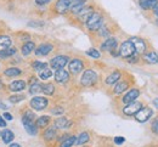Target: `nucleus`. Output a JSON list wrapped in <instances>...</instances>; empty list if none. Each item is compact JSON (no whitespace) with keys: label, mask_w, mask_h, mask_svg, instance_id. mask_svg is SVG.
<instances>
[{"label":"nucleus","mask_w":158,"mask_h":147,"mask_svg":"<svg viewBox=\"0 0 158 147\" xmlns=\"http://www.w3.org/2000/svg\"><path fill=\"white\" fill-rule=\"evenodd\" d=\"M142 60L148 64H156L158 63V54L155 51H150V52H145Z\"/></svg>","instance_id":"f3484780"},{"label":"nucleus","mask_w":158,"mask_h":147,"mask_svg":"<svg viewBox=\"0 0 158 147\" xmlns=\"http://www.w3.org/2000/svg\"><path fill=\"white\" fill-rule=\"evenodd\" d=\"M68 56H64V55H59V56H55L54 59H51V61H50V66H51V68H54L55 71H57V69H61V68H63L67 63H68Z\"/></svg>","instance_id":"0eeeda50"},{"label":"nucleus","mask_w":158,"mask_h":147,"mask_svg":"<svg viewBox=\"0 0 158 147\" xmlns=\"http://www.w3.org/2000/svg\"><path fill=\"white\" fill-rule=\"evenodd\" d=\"M4 88V83H2V80L0 79V89H2Z\"/></svg>","instance_id":"864d4df0"},{"label":"nucleus","mask_w":158,"mask_h":147,"mask_svg":"<svg viewBox=\"0 0 158 147\" xmlns=\"http://www.w3.org/2000/svg\"><path fill=\"white\" fill-rule=\"evenodd\" d=\"M12 44V40L10 37L7 35H0V51H4L6 49H9Z\"/></svg>","instance_id":"b1692460"},{"label":"nucleus","mask_w":158,"mask_h":147,"mask_svg":"<svg viewBox=\"0 0 158 147\" xmlns=\"http://www.w3.org/2000/svg\"><path fill=\"white\" fill-rule=\"evenodd\" d=\"M0 136H1V133H0Z\"/></svg>","instance_id":"5fc2aeb1"},{"label":"nucleus","mask_w":158,"mask_h":147,"mask_svg":"<svg viewBox=\"0 0 158 147\" xmlns=\"http://www.w3.org/2000/svg\"><path fill=\"white\" fill-rule=\"evenodd\" d=\"M52 50H54V46H52L51 44L44 43V44H40L39 46L34 50V52H35L37 56H46V55H49Z\"/></svg>","instance_id":"2eb2a0df"},{"label":"nucleus","mask_w":158,"mask_h":147,"mask_svg":"<svg viewBox=\"0 0 158 147\" xmlns=\"http://www.w3.org/2000/svg\"><path fill=\"white\" fill-rule=\"evenodd\" d=\"M94 14V7L93 6H84L78 14H77V17L80 22L83 23H86V21L89 20V17Z\"/></svg>","instance_id":"9d476101"},{"label":"nucleus","mask_w":158,"mask_h":147,"mask_svg":"<svg viewBox=\"0 0 158 147\" xmlns=\"http://www.w3.org/2000/svg\"><path fill=\"white\" fill-rule=\"evenodd\" d=\"M86 1H88V0H73V2H72V5H71L69 11H71L72 14H76V15H77L79 11L85 6Z\"/></svg>","instance_id":"6ab92c4d"},{"label":"nucleus","mask_w":158,"mask_h":147,"mask_svg":"<svg viewBox=\"0 0 158 147\" xmlns=\"http://www.w3.org/2000/svg\"><path fill=\"white\" fill-rule=\"evenodd\" d=\"M124 141H125V139L122 137V136H116L114 137V144L116 145H122V144H124Z\"/></svg>","instance_id":"c03bdc74"},{"label":"nucleus","mask_w":158,"mask_h":147,"mask_svg":"<svg viewBox=\"0 0 158 147\" xmlns=\"http://www.w3.org/2000/svg\"><path fill=\"white\" fill-rule=\"evenodd\" d=\"M29 105H31V107H32L34 111H43V109H45V108L48 107L49 101H48V99H45V97L35 96V97H33V99L31 100Z\"/></svg>","instance_id":"39448f33"},{"label":"nucleus","mask_w":158,"mask_h":147,"mask_svg":"<svg viewBox=\"0 0 158 147\" xmlns=\"http://www.w3.org/2000/svg\"><path fill=\"white\" fill-rule=\"evenodd\" d=\"M153 14H155V15H156V16L158 17V4H157V6L153 9Z\"/></svg>","instance_id":"8fccbe9b"},{"label":"nucleus","mask_w":158,"mask_h":147,"mask_svg":"<svg viewBox=\"0 0 158 147\" xmlns=\"http://www.w3.org/2000/svg\"><path fill=\"white\" fill-rule=\"evenodd\" d=\"M130 42L134 44V47L136 50V54H145L147 50V44L143 39L139 38V37H133L129 39Z\"/></svg>","instance_id":"1a4fd4ad"},{"label":"nucleus","mask_w":158,"mask_h":147,"mask_svg":"<svg viewBox=\"0 0 158 147\" xmlns=\"http://www.w3.org/2000/svg\"><path fill=\"white\" fill-rule=\"evenodd\" d=\"M153 106H155V107H156V108L158 109V97H157V99H155V100H153Z\"/></svg>","instance_id":"09e8293b"},{"label":"nucleus","mask_w":158,"mask_h":147,"mask_svg":"<svg viewBox=\"0 0 158 147\" xmlns=\"http://www.w3.org/2000/svg\"><path fill=\"white\" fill-rule=\"evenodd\" d=\"M142 108V104L139 102V101H134V102H130V104H127V105L123 107V113L125 116H135L139 111Z\"/></svg>","instance_id":"423d86ee"},{"label":"nucleus","mask_w":158,"mask_h":147,"mask_svg":"<svg viewBox=\"0 0 158 147\" xmlns=\"http://www.w3.org/2000/svg\"><path fill=\"white\" fill-rule=\"evenodd\" d=\"M28 26H29V27H33V28H40V27H43V26H44V22L31 21V22H28Z\"/></svg>","instance_id":"ea45409f"},{"label":"nucleus","mask_w":158,"mask_h":147,"mask_svg":"<svg viewBox=\"0 0 158 147\" xmlns=\"http://www.w3.org/2000/svg\"><path fill=\"white\" fill-rule=\"evenodd\" d=\"M89 140H90V135H89V133L84 131V133L79 134V136L77 137L76 144H77V145H84V144H86Z\"/></svg>","instance_id":"c756f323"},{"label":"nucleus","mask_w":158,"mask_h":147,"mask_svg":"<svg viewBox=\"0 0 158 147\" xmlns=\"http://www.w3.org/2000/svg\"><path fill=\"white\" fill-rule=\"evenodd\" d=\"M43 90V85L39 84L38 82L37 83H34V84H31V88H29V94L31 95H35V94H38Z\"/></svg>","instance_id":"72a5a7b5"},{"label":"nucleus","mask_w":158,"mask_h":147,"mask_svg":"<svg viewBox=\"0 0 158 147\" xmlns=\"http://www.w3.org/2000/svg\"><path fill=\"white\" fill-rule=\"evenodd\" d=\"M120 78H122V73L119 72V71H114V72H112L107 78H106V84L107 85H113L116 84V83H118L119 80H120Z\"/></svg>","instance_id":"a211bd4d"},{"label":"nucleus","mask_w":158,"mask_h":147,"mask_svg":"<svg viewBox=\"0 0 158 147\" xmlns=\"http://www.w3.org/2000/svg\"><path fill=\"white\" fill-rule=\"evenodd\" d=\"M54 79H55L56 83H60V84L67 83V82L69 80V73H68L66 69H63V68L57 69V71L55 72V74H54Z\"/></svg>","instance_id":"ddd939ff"},{"label":"nucleus","mask_w":158,"mask_h":147,"mask_svg":"<svg viewBox=\"0 0 158 147\" xmlns=\"http://www.w3.org/2000/svg\"><path fill=\"white\" fill-rule=\"evenodd\" d=\"M9 147H21V146L19 145V144H11V145H10Z\"/></svg>","instance_id":"603ef678"},{"label":"nucleus","mask_w":158,"mask_h":147,"mask_svg":"<svg viewBox=\"0 0 158 147\" xmlns=\"http://www.w3.org/2000/svg\"><path fill=\"white\" fill-rule=\"evenodd\" d=\"M14 137H15L14 133H12L11 130H9V129H5V130L1 133V139H2L4 144H10V142L14 140Z\"/></svg>","instance_id":"a878e982"},{"label":"nucleus","mask_w":158,"mask_h":147,"mask_svg":"<svg viewBox=\"0 0 158 147\" xmlns=\"http://www.w3.org/2000/svg\"><path fill=\"white\" fill-rule=\"evenodd\" d=\"M134 117H135V119L138 120L139 123H146L153 117V109L151 107H147V106L142 107Z\"/></svg>","instance_id":"20e7f679"},{"label":"nucleus","mask_w":158,"mask_h":147,"mask_svg":"<svg viewBox=\"0 0 158 147\" xmlns=\"http://www.w3.org/2000/svg\"><path fill=\"white\" fill-rule=\"evenodd\" d=\"M35 50V44L33 42H27L26 44H23L21 51H22V55L23 56H28L31 52H33Z\"/></svg>","instance_id":"5701e85b"},{"label":"nucleus","mask_w":158,"mask_h":147,"mask_svg":"<svg viewBox=\"0 0 158 147\" xmlns=\"http://www.w3.org/2000/svg\"><path fill=\"white\" fill-rule=\"evenodd\" d=\"M139 5H140V7L142 9V10H145V11H148L150 9H148V0H139Z\"/></svg>","instance_id":"58836bf2"},{"label":"nucleus","mask_w":158,"mask_h":147,"mask_svg":"<svg viewBox=\"0 0 158 147\" xmlns=\"http://www.w3.org/2000/svg\"><path fill=\"white\" fill-rule=\"evenodd\" d=\"M16 49L15 47H9V49H6V50H4V51H0V57L1 59H7V57H10V56H12V55H15L16 54Z\"/></svg>","instance_id":"2f4dec72"},{"label":"nucleus","mask_w":158,"mask_h":147,"mask_svg":"<svg viewBox=\"0 0 158 147\" xmlns=\"http://www.w3.org/2000/svg\"><path fill=\"white\" fill-rule=\"evenodd\" d=\"M128 88H129L128 82H118V83H116V86H114V89H113V92H114L116 95L123 94Z\"/></svg>","instance_id":"393cba45"},{"label":"nucleus","mask_w":158,"mask_h":147,"mask_svg":"<svg viewBox=\"0 0 158 147\" xmlns=\"http://www.w3.org/2000/svg\"><path fill=\"white\" fill-rule=\"evenodd\" d=\"M54 125L56 126V129H67V128H71L72 123L68 122V119H67L66 117H59V118L55 120Z\"/></svg>","instance_id":"4be33fe9"},{"label":"nucleus","mask_w":158,"mask_h":147,"mask_svg":"<svg viewBox=\"0 0 158 147\" xmlns=\"http://www.w3.org/2000/svg\"><path fill=\"white\" fill-rule=\"evenodd\" d=\"M77 141V136H73V135H68L63 141H61V145L60 147H72Z\"/></svg>","instance_id":"bb28decb"},{"label":"nucleus","mask_w":158,"mask_h":147,"mask_svg":"<svg viewBox=\"0 0 158 147\" xmlns=\"http://www.w3.org/2000/svg\"><path fill=\"white\" fill-rule=\"evenodd\" d=\"M86 55L90 56L91 59H100V52L96 49H89L86 51Z\"/></svg>","instance_id":"e433bc0d"},{"label":"nucleus","mask_w":158,"mask_h":147,"mask_svg":"<svg viewBox=\"0 0 158 147\" xmlns=\"http://www.w3.org/2000/svg\"><path fill=\"white\" fill-rule=\"evenodd\" d=\"M96 82H98V74L95 71H93V69L84 71V73L81 74V78H80V84L88 88V86L95 85Z\"/></svg>","instance_id":"f03ea898"},{"label":"nucleus","mask_w":158,"mask_h":147,"mask_svg":"<svg viewBox=\"0 0 158 147\" xmlns=\"http://www.w3.org/2000/svg\"><path fill=\"white\" fill-rule=\"evenodd\" d=\"M99 31H100V35H101V37H108V34H110V31H108L107 28H105V27H101Z\"/></svg>","instance_id":"37998d69"},{"label":"nucleus","mask_w":158,"mask_h":147,"mask_svg":"<svg viewBox=\"0 0 158 147\" xmlns=\"http://www.w3.org/2000/svg\"><path fill=\"white\" fill-rule=\"evenodd\" d=\"M68 69H69V72L72 74H78V73H80L84 69V63H83V61H80L79 59H74V60H72L69 62Z\"/></svg>","instance_id":"4468645a"},{"label":"nucleus","mask_w":158,"mask_h":147,"mask_svg":"<svg viewBox=\"0 0 158 147\" xmlns=\"http://www.w3.org/2000/svg\"><path fill=\"white\" fill-rule=\"evenodd\" d=\"M45 95H52L55 92V86L51 84V83H48V84H44L43 85V90H41Z\"/></svg>","instance_id":"473e14b6"},{"label":"nucleus","mask_w":158,"mask_h":147,"mask_svg":"<svg viewBox=\"0 0 158 147\" xmlns=\"http://www.w3.org/2000/svg\"><path fill=\"white\" fill-rule=\"evenodd\" d=\"M48 67V63L46 62H40V61H34V62L32 63V68L34 69V71H41V69H44V68H46Z\"/></svg>","instance_id":"f704fd0d"},{"label":"nucleus","mask_w":158,"mask_h":147,"mask_svg":"<svg viewBox=\"0 0 158 147\" xmlns=\"http://www.w3.org/2000/svg\"><path fill=\"white\" fill-rule=\"evenodd\" d=\"M2 117H4V119H5V120H12V116H11L10 113H7V112H5Z\"/></svg>","instance_id":"a18cd8bd"},{"label":"nucleus","mask_w":158,"mask_h":147,"mask_svg":"<svg viewBox=\"0 0 158 147\" xmlns=\"http://www.w3.org/2000/svg\"><path fill=\"white\" fill-rule=\"evenodd\" d=\"M85 24H86V27H88L89 31L96 32V31H99L100 28L102 27V24H103V17H102V15L99 14V12H94L89 17V20L86 21Z\"/></svg>","instance_id":"f257e3e1"},{"label":"nucleus","mask_w":158,"mask_h":147,"mask_svg":"<svg viewBox=\"0 0 158 147\" xmlns=\"http://www.w3.org/2000/svg\"><path fill=\"white\" fill-rule=\"evenodd\" d=\"M22 123H23V126H24L26 131H27L29 135L34 136V135L38 134V126H37L34 120H29V119L22 117Z\"/></svg>","instance_id":"9b49d317"},{"label":"nucleus","mask_w":158,"mask_h":147,"mask_svg":"<svg viewBox=\"0 0 158 147\" xmlns=\"http://www.w3.org/2000/svg\"><path fill=\"white\" fill-rule=\"evenodd\" d=\"M119 50V56L123 57V59H129L133 55L136 54V50L134 47V44L130 42V40H125L124 43H122Z\"/></svg>","instance_id":"7ed1b4c3"},{"label":"nucleus","mask_w":158,"mask_h":147,"mask_svg":"<svg viewBox=\"0 0 158 147\" xmlns=\"http://www.w3.org/2000/svg\"><path fill=\"white\" fill-rule=\"evenodd\" d=\"M63 112H64V109H63L61 106H57L56 108H52V109H51V113L55 114V116H61Z\"/></svg>","instance_id":"a19ab883"},{"label":"nucleus","mask_w":158,"mask_h":147,"mask_svg":"<svg viewBox=\"0 0 158 147\" xmlns=\"http://www.w3.org/2000/svg\"><path fill=\"white\" fill-rule=\"evenodd\" d=\"M0 126H1V128H5V126H6V120L4 119L2 116H0Z\"/></svg>","instance_id":"de8ad7c7"},{"label":"nucleus","mask_w":158,"mask_h":147,"mask_svg":"<svg viewBox=\"0 0 158 147\" xmlns=\"http://www.w3.org/2000/svg\"><path fill=\"white\" fill-rule=\"evenodd\" d=\"M51 0H35V2L38 4V5H46V4H49Z\"/></svg>","instance_id":"49530a36"},{"label":"nucleus","mask_w":158,"mask_h":147,"mask_svg":"<svg viewBox=\"0 0 158 147\" xmlns=\"http://www.w3.org/2000/svg\"><path fill=\"white\" fill-rule=\"evenodd\" d=\"M151 130H152L155 134L158 135V118H156V119L153 120V123H152V125H151Z\"/></svg>","instance_id":"79ce46f5"},{"label":"nucleus","mask_w":158,"mask_h":147,"mask_svg":"<svg viewBox=\"0 0 158 147\" xmlns=\"http://www.w3.org/2000/svg\"><path fill=\"white\" fill-rule=\"evenodd\" d=\"M50 117L49 116H41V117H39L37 120H35V124H37V126L38 128H46V126H49V124H50Z\"/></svg>","instance_id":"cd10ccee"},{"label":"nucleus","mask_w":158,"mask_h":147,"mask_svg":"<svg viewBox=\"0 0 158 147\" xmlns=\"http://www.w3.org/2000/svg\"><path fill=\"white\" fill-rule=\"evenodd\" d=\"M140 96V90L139 89H130L122 99V102L123 104H130V102H134L138 100V97Z\"/></svg>","instance_id":"f8f14e48"},{"label":"nucleus","mask_w":158,"mask_h":147,"mask_svg":"<svg viewBox=\"0 0 158 147\" xmlns=\"http://www.w3.org/2000/svg\"><path fill=\"white\" fill-rule=\"evenodd\" d=\"M0 108H1V109H7V106L4 105L2 102H0Z\"/></svg>","instance_id":"3c124183"},{"label":"nucleus","mask_w":158,"mask_h":147,"mask_svg":"<svg viewBox=\"0 0 158 147\" xmlns=\"http://www.w3.org/2000/svg\"><path fill=\"white\" fill-rule=\"evenodd\" d=\"M117 45H118V42H117L116 38H107L105 42L101 44V50L111 52L114 49H117Z\"/></svg>","instance_id":"dca6fc26"},{"label":"nucleus","mask_w":158,"mask_h":147,"mask_svg":"<svg viewBox=\"0 0 158 147\" xmlns=\"http://www.w3.org/2000/svg\"><path fill=\"white\" fill-rule=\"evenodd\" d=\"M21 73H22V71H21L20 68H16V67H12V68H7L6 71H4V74H5L6 77H11V78L20 76Z\"/></svg>","instance_id":"c85d7f7f"},{"label":"nucleus","mask_w":158,"mask_h":147,"mask_svg":"<svg viewBox=\"0 0 158 147\" xmlns=\"http://www.w3.org/2000/svg\"><path fill=\"white\" fill-rule=\"evenodd\" d=\"M56 136H57V129H56V126H49L45 131H44V139L46 140V141H51V140H54V139H56Z\"/></svg>","instance_id":"aec40b11"},{"label":"nucleus","mask_w":158,"mask_h":147,"mask_svg":"<svg viewBox=\"0 0 158 147\" xmlns=\"http://www.w3.org/2000/svg\"><path fill=\"white\" fill-rule=\"evenodd\" d=\"M9 89L14 92H20V91L26 89V82L24 80H15L9 85Z\"/></svg>","instance_id":"412c9836"},{"label":"nucleus","mask_w":158,"mask_h":147,"mask_svg":"<svg viewBox=\"0 0 158 147\" xmlns=\"http://www.w3.org/2000/svg\"><path fill=\"white\" fill-rule=\"evenodd\" d=\"M22 117H23V118H27V119H29V120H34V119H35V114H34L32 111H26Z\"/></svg>","instance_id":"4c0bfd02"},{"label":"nucleus","mask_w":158,"mask_h":147,"mask_svg":"<svg viewBox=\"0 0 158 147\" xmlns=\"http://www.w3.org/2000/svg\"><path fill=\"white\" fill-rule=\"evenodd\" d=\"M9 100L11 104H19V102L24 100V95H11L9 97Z\"/></svg>","instance_id":"c9c22d12"},{"label":"nucleus","mask_w":158,"mask_h":147,"mask_svg":"<svg viewBox=\"0 0 158 147\" xmlns=\"http://www.w3.org/2000/svg\"><path fill=\"white\" fill-rule=\"evenodd\" d=\"M72 2H73V0H57V2L55 5V11L60 15L66 14L67 11H69Z\"/></svg>","instance_id":"6e6552de"},{"label":"nucleus","mask_w":158,"mask_h":147,"mask_svg":"<svg viewBox=\"0 0 158 147\" xmlns=\"http://www.w3.org/2000/svg\"><path fill=\"white\" fill-rule=\"evenodd\" d=\"M52 76V71L50 69V68H44V69H41L39 71V78L41 80H48L50 77Z\"/></svg>","instance_id":"7c9ffc66"}]
</instances>
